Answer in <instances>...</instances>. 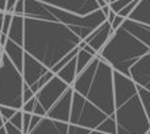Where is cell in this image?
<instances>
[{
    "label": "cell",
    "instance_id": "cell-6",
    "mask_svg": "<svg viewBox=\"0 0 150 134\" xmlns=\"http://www.w3.org/2000/svg\"><path fill=\"white\" fill-rule=\"evenodd\" d=\"M70 87L71 85L66 84L62 79H59L57 75H54V76L36 93L37 103H38L40 105L44 108V111L47 113V111L65 95L66 91Z\"/></svg>",
    "mask_w": 150,
    "mask_h": 134
},
{
    "label": "cell",
    "instance_id": "cell-28",
    "mask_svg": "<svg viewBox=\"0 0 150 134\" xmlns=\"http://www.w3.org/2000/svg\"><path fill=\"white\" fill-rule=\"evenodd\" d=\"M0 134H7V130H5V125H4V120H3L1 114H0Z\"/></svg>",
    "mask_w": 150,
    "mask_h": 134
},
{
    "label": "cell",
    "instance_id": "cell-1",
    "mask_svg": "<svg viewBox=\"0 0 150 134\" xmlns=\"http://www.w3.org/2000/svg\"><path fill=\"white\" fill-rule=\"evenodd\" d=\"M70 124L107 134H148L150 120L136 83L95 57L75 79Z\"/></svg>",
    "mask_w": 150,
    "mask_h": 134
},
{
    "label": "cell",
    "instance_id": "cell-20",
    "mask_svg": "<svg viewBox=\"0 0 150 134\" xmlns=\"http://www.w3.org/2000/svg\"><path fill=\"white\" fill-rule=\"evenodd\" d=\"M36 96H34L33 99H30L29 101H26V103L23 104V108H21V111L25 112V113H32L33 114V111H34V106H36Z\"/></svg>",
    "mask_w": 150,
    "mask_h": 134
},
{
    "label": "cell",
    "instance_id": "cell-33",
    "mask_svg": "<svg viewBox=\"0 0 150 134\" xmlns=\"http://www.w3.org/2000/svg\"><path fill=\"white\" fill-rule=\"evenodd\" d=\"M148 134H150V132H149V133H148Z\"/></svg>",
    "mask_w": 150,
    "mask_h": 134
},
{
    "label": "cell",
    "instance_id": "cell-12",
    "mask_svg": "<svg viewBox=\"0 0 150 134\" xmlns=\"http://www.w3.org/2000/svg\"><path fill=\"white\" fill-rule=\"evenodd\" d=\"M3 51L11 59V62L13 63L20 72H23L24 67V58H25V50L23 46L17 45L16 42H13L12 39L8 38L5 45L3 46Z\"/></svg>",
    "mask_w": 150,
    "mask_h": 134
},
{
    "label": "cell",
    "instance_id": "cell-17",
    "mask_svg": "<svg viewBox=\"0 0 150 134\" xmlns=\"http://www.w3.org/2000/svg\"><path fill=\"white\" fill-rule=\"evenodd\" d=\"M12 18H13V13H8V12H5L4 21H3V28H1V34H0V36H5V37H8V32H9L11 24H12Z\"/></svg>",
    "mask_w": 150,
    "mask_h": 134
},
{
    "label": "cell",
    "instance_id": "cell-15",
    "mask_svg": "<svg viewBox=\"0 0 150 134\" xmlns=\"http://www.w3.org/2000/svg\"><path fill=\"white\" fill-rule=\"evenodd\" d=\"M57 75L59 79H62L66 84L73 85L75 79L78 78V72H76V57L73 58L67 65H65L59 71L57 72Z\"/></svg>",
    "mask_w": 150,
    "mask_h": 134
},
{
    "label": "cell",
    "instance_id": "cell-25",
    "mask_svg": "<svg viewBox=\"0 0 150 134\" xmlns=\"http://www.w3.org/2000/svg\"><path fill=\"white\" fill-rule=\"evenodd\" d=\"M124 21H125V18H124V17H121L120 15H117V16H116V18L113 20V23L111 24V26H112V29H113V32L116 30V29H119L120 26H121L122 24H124Z\"/></svg>",
    "mask_w": 150,
    "mask_h": 134
},
{
    "label": "cell",
    "instance_id": "cell-13",
    "mask_svg": "<svg viewBox=\"0 0 150 134\" xmlns=\"http://www.w3.org/2000/svg\"><path fill=\"white\" fill-rule=\"evenodd\" d=\"M128 18L150 26V0H141Z\"/></svg>",
    "mask_w": 150,
    "mask_h": 134
},
{
    "label": "cell",
    "instance_id": "cell-8",
    "mask_svg": "<svg viewBox=\"0 0 150 134\" xmlns=\"http://www.w3.org/2000/svg\"><path fill=\"white\" fill-rule=\"evenodd\" d=\"M69 122H61L55 120L32 114L30 126L26 134H69Z\"/></svg>",
    "mask_w": 150,
    "mask_h": 134
},
{
    "label": "cell",
    "instance_id": "cell-23",
    "mask_svg": "<svg viewBox=\"0 0 150 134\" xmlns=\"http://www.w3.org/2000/svg\"><path fill=\"white\" fill-rule=\"evenodd\" d=\"M34 96H36V93L30 90V87H29V85H26L25 83H24V91H23V100H24V103L29 101L30 99H33Z\"/></svg>",
    "mask_w": 150,
    "mask_h": 134
},
{
    "label": "cell",
    "instance_id": "cell-2",
    "mask_svg": "<svg viewBox=\"0 0 150 134\" xmlns=\"http://www.w3.org/2000/svg\"><path fill=\"white\" fill-rule=\"evenodd\" d=\"M82 41L71 26L55 17L52 5L25 0L23 47L52 72L57 74L59 63Z\"/></svg>",
    "mask_w": 150,
    "mask_h": 134
},
{
    "label": "cell",
    "instance_id": "cell-7",
    "mask_svg": "<svg viewBox=\"0 0 150 134\" xmlns=\"http://www.w3.org/2000/svg\"><path fill=\"white\" fill-rule=\"evenodd\" d=\"M38 1L79 16H87L100 9V5L96 0H38Z\"/></svg>",
    "mask_w": 150,
    "mask_h": 134
},
{
    "label": "cell",
    "instance_id": "cell-9",
    "mask_svg": "<svg viewBox=\"0 0 150 134\" xmlns=\"http://www.w3.org/2000/svg\"><path fill=\"white\" fill-rule=\"evenodd\" d=\"M128 76L136 83V85L150 92V51L130 67Z\"/></svg>",
    "mask_w": 150,
    "mask_h": 134
},
{
    "label": "cell",
    "instance_id": "cell-10",
    "mask_svg": "<svg viewBox=\"0 0 150 134\" xmlns=\"http://www.w3.org/2000/svg\"><path fill=\"white\" fill-rule=\"evenodd\" d=\"M71 105H73V87L69 88L65 95L47 111L45 117L55 120V121L69 122V124H70Z\"/></svg>",
    "mask_w": 150,
    "mask_h": 134
},
{
    "label": "cell",
    "instance_id": "cell-3",
    "mask_svg": "<svg viewBox=\"0 0 150 134\" xmlns=\"http://www.w3.org/2000/svg\"><path fill=\"white\" fill-rule=\"evenodd\" d=\"M149 51V45L138 39L134 34L121 25L113 32L109 41L98 55L115 71L128 76L130 67Z\"/></svg>",
    "mask_w": 150,
    "mask_h": 134
},
{
    "label": "cell",
    "instance_id": "cell-30",
    "mask_svg": "<svg viewBox=\"0 0 150 134\" xmlns=\"http://www.w3.org/2000/svg\"><path fill=\"white\" fill-rule=\"evenodd\" d=\"M5 7H7V0H0V11L5 12Z\"/></svg>",
    "mask_w": 150,
    "mask_h": 134
},
{
    "label": "cell",
    "instance_id": "cell-29",
    "mask_svg": "<svg viewBox=\"0 0 150 134\" xmlns=\"http://www.w3.org/2000/svg\"><path fill=\"white\" fill-rule=\"evenodd\" d=\"M101 11H103V13L105 15V17L108 16V13H109V11H111V8H109V5H104L103 8H100Z\"/></svg>",
    "mask_w": 150,
    "mask_h": 134
},
{
    "label": "cell",
    "instance_id": "cell-18",
    "mask_svg": "<svg viewBox=\"0 0 150 134\" xmlns=\"http://www.w3.org/2000/svg\"><path fill=\"white\" fill-rule=\"evenodd\" d=\"M17 111L18 109L9 108V106H0V114H1L4 121H9V120L13 117V114H15Z\"/></svg>",
    "mask_w": 150,
    "mask_h": 134
},
{
    "label": "cell",
    "instance_id": "cell-4",
    "mask_svg": "<svg viewBox=\"0 0 150 134\" xmlns=\"http://www.w3.org/2000/svg\"><path fill=\"white\" fill-rule=\"evenodd\" d=\"M23 74L3 51L0 63V106H9L21 111L23 108Z\"/></svg>",
    "mask_w": 150,
    "mask_h": 134
},
{
    "label": "cell",
    "instance_id": "cell-11",
    "mask_svg": "<svg viewBox=\"0 0 150 134\" xmlns=\"http://www.w3.org/2000/svg\"><path fill=\"white\" fill-rule=\"evenodd\" d=\"M112 34H113V29H112V26H111V23L104 21L99 28H96L95 30H93L86 39H83V41H84L90 47H92V49L99 54V53L103 50V47L107 45V42L109 41Z\"/></svg>",
    "mask_w": 150,
    "mask_h": 134
},
{
    "label": "cell",
    "instance_id": "cell-14",
    "mask_svg": "<svg viewBox=\"0 0 150 134\" xmlns=\"http://www.w3.org/2000/svg\"><path fill=\"white\" fill-rule=\"evenodd\" d=\"M8 38L12 39L17 45L23 46L24 44V16L13 15L12 24H11L9 32H8Z\"/></svg>",
    "mask_w": 150,
    "mask_h": 134
},
{
    "label": "cell",
    "instance_id": "cell-19",
    "mask_svg": "<svg viewBox=\"0 0 150 134\" xmlns=\"http://www.w3.org/2000/svg\"><path fill=\"white\" fill-rule=\"evenodd\" d=\"M9 122L13 125V126L18 128V129L23 130V111H17L13 117L9 120Z\"/></svg>",
    "mask_w": 150,
    "mask_h": 134
},
{
    "label": "cell",
    "instance_id": "cell-32",
    "mask_svg": "<svg viewBox=\"0 0 150 134\" xmlns=\"http://www.w3.org/2000/svg\"><path fill=\"white\" fill-rule=\"evenodd\" d=\"M113 1H117V0H109V3H108V4H111V3H113Z\"/></svg>",
    "mask_w": 150,
    "mask_h": 134
},
{
    "label": "cell",
    "instance_id": "cell-26",
    "mask_svg": "<svg viewBox=\"0 0 150 134\" xmlns=\"http://www.w3.org/2000/svg\"><path fill=\"white\" fill-rule=\"evenodd\" d=\"M17 3V0H7V7H5V12L12 13L15 9V5Z\"/></svg>",
    "mask_w": 150,
    "mask_h": 134
},
{
    "label": "cell",
    "instance_id": "cell-16",
    "mask_svg": "<svg viewBox=\"0 0 150 134\" xmlns=\"http://www.w3.org/2000/svg\"><path fill=\"white\" fill-rule=\"evenodd\" d=\"M96 57H98V55H96ZM93 58H95V55L88 53L87 50L79 49V51H78V54H76V72H78V75L92 62Z\"/></svg>",
    "mask_w": 150,
    "mask_h": 134
},
{
    "label": "cell",
    "instance_id": "cell-24",
    "mask_svg": "<svg viewBox=\"0 0 150 134\" xmlns=\"http://www.w3.org/2000/svg\"><path fill=\"white\" fill-rule=\"evenodd\" d=\"M4 125H5V130H7V134H24L23 130L18 129V128L13 126L9 121H4Z\"/></svg>",
    "mask_w": 150,
    "mask_h": 134
},
{
    "label": "cell",
    "instance_id": "cell-22",
    "mask_svg": "<svg viewBox=\"0 0 150 134\" xmlns=\"http://www.w3.org/2000/svg\"><path fill=\"white\" fill-rule=\"evenodd\" d=\"M24 11H25V0H17L12 13L16 16H24Z\"/></svg>",
    "mask_w": 150,
    "mask_h": 134
},
{
    "label": "cell",
    "instance_id": "cell-21",
    "mask_svg": "<svg viewBox=\"0 0 150 134\" xmlns=\"http://www.w3.org/2000/svg\"><path fill=\"white\" fill-rule=\"evenodd\" d=\"M30 121H32V113H25L23 112V133L26 134L30 126Z\"/></svg>",
    "mask_w": 150,
    "mask_h": 134
},
{
    "label": "cell",
    "instance_id": "cell-5",
    "mask_svg": "<svg viewBox=\"0 0 150 134\" xmlns=\"http://www.w3.org/2000/svg\"><path fill=\"white\" fill-rule=\"evenodd\" d=\"M23 79L26 85L30 87L34 93H37L53 76L54 72H52L45 65H42L40 61H37L30 54L25 53L23 67Z\"/></svg>",
    "mask_w": 150,
    "mask_h": 134
},
{
    "label": "cell",
    "instance_id": "cell-27",
    "mask_svg": "<svg viewBox=\"0 0 150 134\" xmlns=\"http://www.w3.org/2000/svg\"><path fill=\"white\" fill-rule=\"evenodd\" d=\"M116 16H117V13L115 12V11H109V13H108V16H107V21H108V23H113V20L115 18H116Z\"/></svg>",
    "mask_w": 150,
    "mask_h": 134
},
{
    "label": "cell",
    "instance_id": "cell-31",
    "mask_svg": "<svg viewBox=\"0 0 150 134\" xmlns=\"http://www.w3.org/2000/svg\"><path fill=\"white\" fill-rule=\"evenodd\" d=\"M1 58H3V46L0 44V63H1Z\"/></svg>",
    "mask_w": 150,
    "mask_h": 134
}]
</instances>
